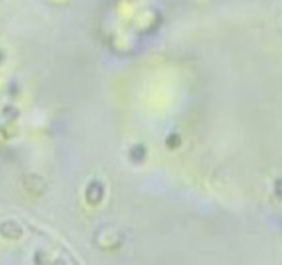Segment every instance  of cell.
<instances>
[{
    "label": "cell",
    "mask_w": 282,
    "mask_h": 265,
    "mask_svg": "<svg viewBox=\"0 0 282 265\" xmlns=\"http://www.w3.org/2000/svg\"><path fill=\"white\" fill-rule=\"evenodd\" d=\"M273 193H275L279 200H282V177L275 179V182H273Z\"/></svg>",
    "instance_id": "obj_1"
}]
</instances>
